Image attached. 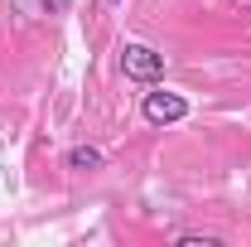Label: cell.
<instances>
[{
    "label": "cell",
    "mask_w": 251,
    "mask_h": 247,
    "mask_svg": "<svg viewBox=\"0 0 251 247\" xmlns=\"http://www.w3.org/2000/svg\"><path fill=\"white\" fill-rule=\"evenodd\" d=\"M121 68L135 83H159L164 78V54H155L150 44H121Z\"/></svg>",
    "instance_id": "6da1fadb"
},
{
    "label": "cell",
    "mask_w": 251,
    "mask_h": 247,
    "mask_svg": "<svg viewBox=\"0 0 251 247\" xmlns=\"http://www.w3.org/2000/svg\"><path fill=\"white\" fill-rule=\"evenodd\" d=\"M111 5H116V0H111Z\"/></svg>",
    "instance_id": "5b68a950"
},
{
    "label": "cell",
    "mask_w": 251,
    "mask_h": 247,
    "mask_svg": "<svg viewBox=\"0 0 251 247\" xmlns=\"http://www.w3.org/2000/svg\"><path fill=\"white\" fill-rule=\"evenodd\" d=\"M68 165H73V170H101V151L77 146V151H68Z\"/></svg>",
    "instance_id": "3957f363"
},
{
    "label": "cell",
    "mask_w": 251,
    "mask_h": 247,
    "mask_svg": "<svg viewBox=\"0 0 251 247\" xmlns=\"http://www.w3.org/2000/svg\"><path fill=\"white\" fill-rule=\"evenodd\" d=\"M140 112H145V122L150 126H174V122H184L188 117V102L179 93H145V102H140Z\"/></svg>",
    "instance_id": "7a4b0ae2"
},
{
    "label": "cell",
    "mask_w": 251,
    "mask_h": 247,
    "mask_svg": "<svg viewBox=\"0 0 251 247\" xmlns=\"http://www.w3.org/2000/svg\"><path fill=\"white\" fill-rule=\"evenodd\" d=\"M179 247H218V238H198V233H179Z\"/></svg>",
    "instance_id": "277c9868"
}]
</instances>
